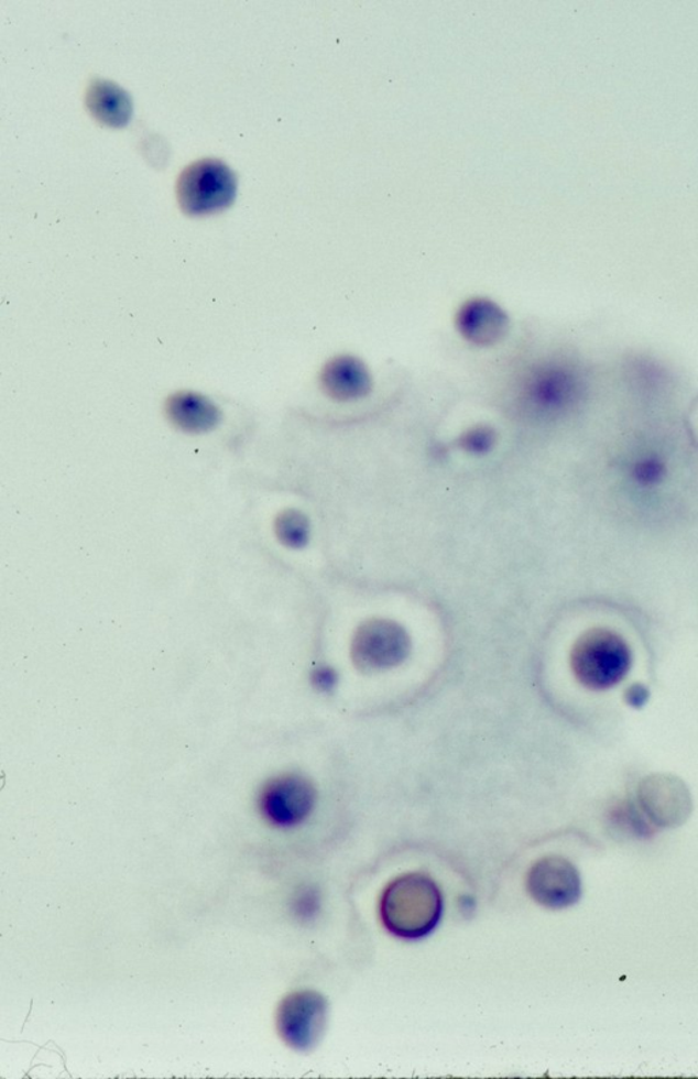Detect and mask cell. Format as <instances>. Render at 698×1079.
Returning <instances> with one entry per match:
<instances>
[{"label": "cell", "instance_id": "obj_1", "mask_svg": "<svg viewBox=\"0 0 698 1079\" xmlns=\"http://www.w3.org/2000/svg\"><path fill=\"white\" fill-rule=\"evenodd\" d=\"M444 898L433 879L422 873L394 879L383 890L380 917L383 927L397 938L416 940L438 927Z\"/></svg>", "mask_w": 698, "mask_h": 1079}, {"label": "cell", "instance_id": "obj_2", "mask_svg": "<svg viewBox=\"0 0 698 1079\" xmlns=\"http://www.w3.org/2000/svg\"><path fill=\"white\" fill-rule=\"evenodd\" d=\"M633 653L625 639L595 628L577 639L570 651L571 673L584 688L603 693L620 685L631 672Z\"/></svg>", "mask_w": 698, "mask_h": 1079}, {"label": "cell", "instance_id": "obj_3", "mask_svg": "<svg viewBox=\"0 0 698 1079\" xmlns=\"http://www.w3.org/2000/svg\"><path fill=\"white\" fill-rule=\"evenodd\" d=\"M238 178L221 160L204 159L182 171L176 197L183 214L204 216L230 208L237 198Z\"/></svg>", "mask_w": 698, "mask_h": 1079}, {"label": "cell", "instance_id": "obj_4", "mask_svg": "<svg viewBox=\"0 0 698 1079\" xmlns=\"http://www.w3.org/2000/svg\"><path fill=\"white\" fill-rule=\"evenodd\" d=\"M411 637L399 622L371 619L357 628L351 642L353 665L364 673L392 669L408 658Z\"/></svg>", "mask_w": 698, "mask_h": 1079}, {"label": "cell", "instance_id": "obj_5", "mask_svg": "<svg viewBox=\"0 0 698 1079\" xmlns=\"http://www.w3.org/2000/svg\"><path fill=\"white\" fill-rule=\"evenodd\" d=\"M317 792L310 780L287 773L269 780L259 793L262 818L277 829H292L303 824L316 807Z\"/></svg>", "mask_w": 698, "mask_h": 1079}, {"label": "cell", "instance_id": "obj_6", "mask_svg": "<svg viewBox=\"0 0 698 1079\" xmlns=\"http://www.w3.org/2000/svg\"><path fill=\"white\" fill-rule=\"evenodd\" d=\"M328 1002L316 991H297L284 998L277 1009V1031L283 1042L296 1050H310L324 1035Z\"/></svg>", "mask_w": 698, "mask_h": 1079}, {"label": "cell", "instance_id": "obj_7", "mask_svg": "<svg viewBox=\"0 0 698 1079\" xmlns=\"http://www.w3.org/2000/svg\"><path fill=\"white\" fill-rule=\"evenodd\" d=\"M526 889L532 900L547 909L560 911L574 906L581 896V878L570 861L547 855L532 865Z\"/></svg>", "mask_w": 698, "mask_h": 1079}, {"label": "cell", "instance_id": "obj_8", "mask_svg": "<svg viewBox=\"0 0 698 1079\" xmlns=\"http://www.w3.org/2000/svg\"><path fill=\"white\" fill-rule=\"evenodd\" d=\"M639 804L656 827L683 826L691 813L688 787L674 776L654 775L641 782Z\"/></svg>", "mask_w": 698, "mask_h": 1079}, {"label": "cell", "instance_id": "obj_9", "mask_svg": "<svg viewBox=\"0 0 698 1079\" xmlns=\"http://www.w3.org/2000/svg\"><path fill=\"white\" fill-rule=\"evenodd\" d=\"M456 328L467 341L478 347H491L508 335V314L489 299H472L460 307Z\"/></svg>", "mask_w": 698, "mask_h": 1079}, {"label": "cell", "instance_id": "obj_10", "mask_svg": "<svg viewBox=\"0 0 698 1079\" xmlns=\"http://www.w3.org/2000/svg\"><path fill=\"white\" fill-rule=\"evenodd\" d=\"M320 388L336 402L360 401L373 390V377L359 358L339 356L320 371Z\"/></svg>", "mask_w": 698, "mask_h": 1079}, {"label": "cell", "instance_id": "obj_11", "mask_svg": "<svg viewBox=\"0 0 698 1079\" xmlns=\"http://www.w3.org/2000/svg\"><path fill=\"white\" fill-rule=\"evenodd\" d=\"M85 105L91 117L108 128H126L133 117V100L116 83L96 78L89 84Z\"/></svg>", "mask_w": 698, "mask_h": 1079}, {"label": "cell", "instance_id": "obj_12", "mask_svg": "<svg viewBox=\"0 0 698 1079\" xmlns=\"http://www.w3.org/2000/svg\"><path fill=\"white\" fill-rule=\"evenodd\" d=\"M165 415L171 424L192 434L215 429L220 422V410L199 393L177 392L165 403Z\"/></svg>", "mask_w": 698, "mask_h": 1079}, {"label": "cell", "instance_id": "obj_13", "mask_svg": "<svg viewBox=\"0 0 698 1079\" xmlns=\"http://www.w3.org/2000/svg\"><path fill=\"white\" fill-rule=\"evenodd\" d=\"M568 391V379L559 370L537 369L523 381L520 402L532 413H548L564 403Z\"/></svg>", "mask_w": 698, "mask_h": 1079}, {"label": "cell", "instance_id": "obj_14", "mask_svg": "<svg viewBox=\"0 0 698 1079\" xmlns=\"http://www.w3.org/2000/svg\"><path fill=\"white\" fill-rule=\"evenodd\" d=\"M274 533L284 546L290 549H302L310 541V522L301 511H284L274 522Z\"/></svg>", "mask_w": 698, "mask_h": 1079}, {"label": "cell", "instance_id": "obj_15", "mask_svg": "<svg viewBox=\"0 0 698 1079\" xmlns=\"http://www.w3.org/2000/svg\"><path fill=\"white\" fill-rule=\"evenodd\" d=\"M610 820L618 830L629 833V836L645 837L652 832L648 818L643 810L637 809L629 802H623L611 809Z\"/></svg>", "mask_w": 698, "mask_h": 1079}, {"label": "cell", "instance_id": "obj_16", "mask_svg": "<svg viewBox=\"0 0 698 1079\" xmlns=\"http://www.w3.org/2000/svg\"><path fill=\"white\" fill-rule=\"evenodd\" d=\"M497 444V433L493 427L488 425H477L469 427L457 439V445L468 455L484 456L494 449Z\"/></svg>", "mask_w": 698, "mask_h": 1079}, {"label": "cell", "instance_id": "obj_17", "mask_svg": "<svg viewBox=\"0 0 698 1079\" xmlns=\"http://www.w3.org/2000/svg\"><path fill=\"white\" fill-rule=\"evenodd\" d=\"M312 685L319 693H330L337 684V673L334 667L318 666L312 672Z\"/></svg>", "mask_w": 698, "mask_h": 1079}, {"label": "cell", "instance_id": "obj_18", "mask_svg": "<svg viewBox=\"0 0 698 1079\" xmlns=\"http://www.w3.org/2000/svg\"><path fill=\"white\" fill-rule=\"evenodd\" d=\"M295 913L302 918H310L316 915L318 911V898L317 894L312 892V890H306L297 896L295 900Z\"/></svg>", "mask_w": 698, "mask_h": 1079}, {"label": "cell", "instance_id": "obj_19", "mask_svg": "<svg viewBox=\"0 0 698 1079\" xmlns=\"http://www.w3.org/2000/svg\"><path fill=\"white\" fill-rule=\"evenodd\" d=\"M651 698V693L648 687L644 684H633L631 687L626 688L625 694H623V699L625 704L631 706L632 709H643V707L648 704Z\"/></svg>", "mask_w": 698, "mask_h": 1079}]
</instances>
